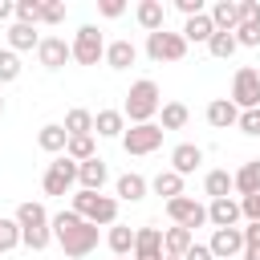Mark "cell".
Instances as JSON below:
<instances>
[{
    "label": "cell",
    "mask_w": 260,
    "mask_h": 260,
    "mask_svg": "<svg viewBox=\"0 0 260 260\" xmlns=\"http://www.w3.org/2000/svg\"><path fill=\"white\" fill-rule=\"evenodd\" d=\"M77 167H81V162H73L69 154H57V158L49 162L45 179H41V183H45V195H65V191L77 183Z\"/></svg>",
    "instance_id": "8"
},
{
    "label": "cell",
    "mask_w": 260,
    "mask_h": 260,
    "mask_svg": "<svg viewBox=\"0 0 260 260\" xmlns=\"http://www.w3.org/2000/svg\"><path fill=\"white\" fill-rule=\"evenodd\" d=\"M8 49L12 53H24V49H41V37H37V24H12L8 28Z\"/></svg>",
    "instance_id": "24"
},
{
    "label": "cell",
    "mask_w": 260,
    "mask_h": 260,
    "mask_svg": "<svg viewBox=\"0 0 260 260\" xmlns=\"http://www.w3.org/2000/svg\"><path fill=\"white\" fill-rule=\"evenodd\" d=\"M20 57L12 53V49H0V85H8V81H16L20 77Z\"/></svg>",
    "instance_id": "35"
},
{
    "label": "cell",
    "mask_w": 260,
    "mask_h": 260,
    "mask_svg": "<svg viewBox=\"0 0 260 260\" xmlns=\"http://www.w3.org/2000/svg\"><path fill=\"white\" fill-rule=\"evenodd\" d=\"M162 232L158 228H138V240H134V252L130 260H162Z\"/></svg>",
    "instance_id": "13"
},
{
    "label": "cell",
    "mask_w": 260,
    "mask_h": 260,
    "mask_svg": "<svg viewBox=\"0 0 260 260\" xmlns=\"http://www.w3.org/2000/svg\"><path fill=\"white\" fill-rule=\"evenodd\" d=\"M244 248H260V223H248L244 228Z\"/></svg>",
    "instance_id": "46"
},
{
    "label": "cell",
    "mask_w": 260,
    "mask_h": 260,
    "mask_svg": "<svg viewBox=\"0 0 260 260\" xmlns=\"http://www.w3.org/2000/svg\"><path fill=\"white\" fill-rule=\"evenodd\" d=\"M20 244V223L16 219H0V252H12Z\"/></svg>",
    "instance_id": "37"
},
{
    "label": "cell",
    "mask_w": 260,
    "mask_h": 260,
    "mask_svg": "<svg viewBox=\"0 0 260 260\" xmlns=\"http://www.w3.org/2000/svg\"><path fill=\"white\" fill-rule=\"evenodd\" d=\"M106 179H110V171H106L102 158H89V162L77 167V187H81V191H102Z\"/></svg>",
    "instance_id": "21"
},
{
    "label": "cell",
    "mask_w": 260,
    "mask_h": 260,
    "mask_svg": "<svg viewBox=\"0 0 260 260\" xmlns=\"http://www.w3.org/2000/svg\"><path fill=\"white\" fill-rule=\"evenodd\" d=\"M93 130H98L102 138H118V142H122V134H126V114H122V110H98V114H93Z\"/></svg>",
    "instance_id": "19"
},
{
    "label": "cell",
    "mask_w": 260,
    "mask_h": 260,
    "mask_svg": "<svg viewBox=\"0 0 260 260\" xmlns=\"http://www.w3.org/2000/svg\"><path fill=\"white\" fill-rule=\"evenodd\" d=\"M69 45H73V61H77V65H98V61H106V41H102V32H98L93 24H81Z\"/></svg>",
    "instance_id": "6"
},
{
    "label": "cell",
    "mask_w": 260,
    "mask_h": 260,
    "mask_svg": "<svg viewBox=\"0 0 260 260\" xmlns=\"http://www.w3.org/2000/svg\"><path fill=\"white\" fill-rule=\"evenodd\" d=\"M256 118H260V110H256Z\"/></svg>",
    "instance_id": "52"
},
{
    "label": "cell",
    "mask_w": 260,
    "mask_h": 260,
    "mask_svg": "<svg viewBox=\"0 0 260 260\" xmlns=\"http://www.w3.org/2000/svg\"><path fill=\"white\" fill-rule=\"evenodd\" d=\"M236 4H240V24L244 20H260V4L256 0H236Z\"/></svg>",
    "instance_id": "43"
},
{
    "label": "cell",
    "mask_w": 260,
    "mask_h": 260,
    "mask_svg": "<svg viewBox=\"0 0 260 260\" xmlns=\"http://www.w3.org/2000/svg\"><path fill=\"white\" fill-rule=\"evenodd\" d=\"M183 260H215V256H211V248H207V244H191Z\"/></svg>",
    "instance_id": "45"
},
{
    "label": "cell",
    "mask_w": 260,
    "mask_h": 260,
    "mask_svg": "<svg viewBox=\"0 0 260 260\" xmlns=\"http://www.w3.org/2000/svg\"><path fill=\"white\" fill-rule=\"evenodd\" d=\"M134 16H138V24L146 28V37L158 32V28H167V8H162V0H142V4L134 8Z\"/></svg>",
    "instance_id": "18"
},
{
    "label": "cell",
    "mask_w": 260,
    "mask_h": 260,
    "mask_svg": "<svg viewBox=\"0 0 260 260\" xmlns=\"http://www.w3.org/2000/svg\"><path fill=\"white\" fill-rule=\"evenodd\" d=\"M240 211L248 215V223H260V191L256 195H244L240 199Z\"/></svg>",
    "instance_id": "40"
},
{
    "label": "cell",
    "mask_w": 260,
    "mask_h": 260,
    "mask_svg": "<svg viewBox=\"0 0 260 260\" xmlns=\"http://www.w3.org/2000/svg\"><path fill=\"white\" fill-rule=\"evenodd\" d=\"M134 61H138V49H134L130 41H110V45H106V65H110V69L122 73V69H130Z\"/></svg>",
    "instance_id": "23"
},
{
    "label": "cell",
    "mask_w": 260,
    "mask_h": 260,
    "mask_svg": "<svg viewBox=\"0 0 260 260\" xmlns=\"http://www.w3.org/2000/svg\"><path fill=\"white\" fill-rule=\"evenodd\" d=\"M65 154H69L73 162H89V158H98V150H93V134H85V138H69Z\"/></svg>",
    "instance_id": "34"
},
{
    "label": "cell",
    "mask_w": 260,
    "mask_h": 260,
    "mask_svg": "<svg viewBox=\"0 0 260 260\" xmlns=\"http://www.w3.org/2000/svg\"><path fill=\"white\" fill-rule=\"evenodd\" d=\"M8 16H16V0H0V20H8Z\"/></svg>",
    "instance_id": "47"
},
{
    "label": "cell",
    "mask_w": 260,
    "mask_h": 260,
    "mask_svg": "<svg viewBox=\"0 0 260 260\" xmlns=\"http://www.w3.org/2000/svg\"><path fill=\"white\" fill-rule=\"evenodd\" d=\"M240 215H244L240 211V199H232V195L207 203V223L211 228H240Z\"/></svg>",
    "instance_id": "12"
},
{
    "label": "cell",
    "mask_w": 260,
    "mask_h": 260,
    "mask_svg": "<svg viewBox=\"0 0 260 260\" xmlns=\"http://www.w3.org/2000/svg\"><path fill=\"white\" fill-rule=\"evenodd\" d=\"M0 114H4V98H0Z\"/></svg>",
    "instance_id": "50"
},
{
    "label": "cell",
    "mask_w": 260,
    "mask_h": 260,
    "mask_svg": "<svg viewBox=\"0 0 260 260\" xmlns=\"http://www.w3.org/2000/svg\"><path fill=\"white\" fill-rule=\"evenodd\" d=\"M114 260H130V256H114Z\"/></svg>",
    "instance_id": "51"
},
{
    "label": "cell",
    "mask_w": 260,
    "mask_h": 260,
    "mask_svg": "<svg viewBox=\"0 0 260 260\" xmlns=\"http://www.w3.org/2000/svg\"><path fill=\"white\" fill-rule=\"evenodd\" d=\"M150 191H154V195H162V199L171 203V199H179V195H183V175H175V171H158V175L150 179Z\"/></svg>",
    "instance_id": "28"
},
{
    "label": "cell",
    "mask_w": 260,
    "mask_h": 260,
    "mask_svg": "<svg viewBox=\"0 0 260 260\" xmlns=\"http://www.w3.org/2000/svg\"><path fill=\"white\" fill-rule=\"evenodd\" d=\"M211 37H215V24H211L207 12H203V16H191V20L183 24V41H187V45H191V41H195V45H207Z\"/></svg>",
    "instance_id": "27"
},
{
    "label": "cell",
    "mask_w": 260,
    "mask_h": 260,
    "mask_svg": "<svg viewBox=\"0 0 260 260\" xmlns=\"http://www.w3.org/2000/svg\"><path fill=\"white\" fill-rule=\"evenodd\" d=\"M81 219H89V223H102V228H114L118 223V199H110V195H102V191H73V203H69Z\"/></svg>",
    "instance_id": "3"
},
{
    "label": "cell",
    "mask_w": 260,
    "mask_h": 260,
    "mask_svg": "<svg viewBox=\"0 0 260 260\" xmlns=\"http://www.w3.org/2000/svg\"><path fill=\"white\" fill-rule=\"evenodd\" d=\"M98 8H102V16H110V20H114V16H122V12H126V4H122V0H102V4H98Z\"/></svg>",
    "instance_id": "44"
},
{
    "label": "cell",
    "mask_w": 260,
    "mask_h": 260,
    "mask_svg": "<svg viewBox=\"0 0 260 260\" xmlns=\"http://www.w3.org/2000/svg\"><path fill=\"white\" fill-rule=\"evenodd\" d=\"M240 260H260V248H244V256Z\"/></svg>",
    "instance_id": "48"
},
{
    "label": "cell",
    "mask_w": 260,
    "mask_h": 260,
    "mask_svg": "<svg viewBox=\"0 0 260 260\" xmlns=\"http://www.w3.org/2000/svg\"><path fill=\"white\" fill-rule=\"evenodd\" d=\"M207 122H211L215 130H232V126H240V110H236V102H232V98H215V102H207Z\"/></svg>",
    "instance_id": "14"
},
{
    "label": "cell",
    "mask_w": 260,
    "mask_h": 260,
    "mask_svg": "<svg viewBox=\"0 0 260 260\" xmlns=\"http://www.w3.org/2000/svg\"><path fill=\"white\" fill-rule=\"evenodd\" d=\"M232 102H236L240 114L244 110H260V73L252 65L236 69V77H232Z\"/></svg>",
    "instance_id": "5"
},
{
    "label": "cell",
    "mask_w": 260,
    "mask_h": 260,
    "mask_svg": "<svg viewBox=\"0 0 260 260\" xmlns=\"http://www.w3.org/2000/svg\"><path fill=\"white\" fill-rule=\"evenodd\" d=\"M207 248L215 260H240L244 256V228H215Z\"/></svg>",
    "instance_id": "10"
},
{
    "label": "cell",
    "mask_w": 260,
    "mask_h": 260,
    "mask_svg": "<svg viewBox=\"0 0 260 260\" xmlns=\"http://www.w3.org/2000/svg\"><path fill=\"white\" fill-rule=\"evenodd\" d=\"M199 162H203V146H195V142H179L171 150V171L175 175H191Z\"/></svg>",
    "instance_id": "17"
},
{
    "label": "cell",
    "mask_w": 260,
    "mask_h": 260,
    "mask_svg": "<svg viewBox=\"0 0 260 260\" xmlns=\"http://www.w3.org/2000/svg\"><path fill=\"white\" fill-rule=\"evenodd\" d=\"M61 126H65L69 138H85V134H93V114L89 110H69Z\"/></svg>",
    "instance_id": "30"
},
{
    "label": "cell",
    "mask_w": 260,
    "mask_h": 260,
    "mask_svg": "<svg viewBox=\"0 0 260 260\" xmlns=\"http://www.w3.org/2000/svg\"><path fill=\"white\" fill-rule=\"evenodd\" d=\"M232 179H236L240 199H244V195H256V191H260V158H248V162H244V167H240Z\"/></svg>",
    "instance_id": "26"
},
{
    "label": "cell",
    "mask_w": 260,
    "mask_h": 260,
    "mask_svg": "<svg viewBox=\"0 0 260 260\" xmlns=\"http://www.w3.org/2000/svg\"><path fill=\"white\" fill-rule=\"evenodd\" d=\"M37 61L45 69H61L65 61H73V45L65 37H41V49H37Z\"/></svg>",
    "instance_id": "11"
},
{
    "label": "cell",
    "mask_w": 260,
    "mask_h": 260,
    "mask_svg": "<svg viewBox=\"0 0 260 260\" xmlns=\"http://www.w3.org/2000/svg\"><path fill=\"white\" fill-rule=\"evenodd\" d=\"M236 45H244V49H260V20H244V24L236 28Z\"/></svg>",
    "instance_id": "36"
},
{
    "label": "cell",
    "mask_w": 260,
    "mask_h": 260,
    "mask_svg": "<svg viewBox=\"0 0 260 260\" xmlns=\"http://www.w3.org/2000/svg\"><path fill=\"white\" fill-rule=\"evenodd\" d=\"M162 126L158 122H142V126H126V134H122V150L126 154H154L158 146H162Z\"/></svg>",
    "instance_id": "4"
},
{
    "label": "cell",
    "mask_w": 260,
    "mask_h": 260,
    "mask_svg": "<svg viewBox=\"0 0 260 260\" xmlns=\"http://www.w3.org/2000/svg\"><path fill=\"white\" fill-rule=\"evenodd\" d=\"M203 191H207L211 199H228V195L236 191V179H232L228 171H207V179H203Z\"/></svg>",
    "instance_id": "31"
},
{
    "label": "cell",
    "mask_w": 260,
    "mask_h": 260,
    "mask_svg": "<svg viewBox=\"0 0 260 260\" xmlns=\"http://www.w3.org/2000/svg\"><path fill=\"white\" fill-rule=\"evenodd\" d=\"M158 114H162V122H158L162 130H183V126H187V118H191V110H187L183 102H167Z\"/></svg>",
    "instance_id": "32"
},
{
    "label": "cell",
    "mask_w": 260,
    "mask_h": 260,
    "mask_svg": "<svg viewBox=\"0 0 260 260\" xmlns=\"http://www.w3.org/2000/svg\"><path fill=\"white\" fill-rule=\"evenodd\" d=\"M162 110V98H158V85L150 81V77H142V81H134L130 85V93H126V106H122V114L130 118V126H142V122H154V114Z\"/></svg>",
    "instance_id": "2"
},
{
    "label": "cell",
    "mask_w": 260,
    "mask_h": 260,
    "mask_svg": "<svg viewBox=\"0 0 260 260\" xmlns=\"http://www.w3.org/2000/svg\"><path fill=\"white\" fill-rule=\"evenodd\" d=\"M16 223H20V232H45V228H53L45 203H32V199L16 207Z\"/></svg>",
    "instance_id": "15"
},
{
    "label": "cell",
    "mask_w": 260,
    "mask_h": 260,
    "mask_svg": "<svg viewBox=\"0 0 260 260\" xmlns=\"http://www.w3.org/2000/svg\"><path fill=\"white\" fill-rule=\"evenodd\" d=\"M16 20L20 24H41V0H16Z\"/></svg>",
    "instance_id": "38"
},
{
    "label": "cell",
    "mask_w": 260,
    "mask_h": 260,
    "mask_svg": "<svg viewBox=\"0 0 260 260\" xmlns=\"http://www.w3.org/2000/svg\"><path fill=\"white\" fill-rule=\"evenodd\" d=\"M207 16H211L215 32H236V28H240V4H236V0H215Z\"/></svg>",
    "instance_id": "16"
},
{
    "label": "cell",
    "mask_w": 260,
    "mask_h": 260,
    "mask_svg": "<svg viewBox=\"0 0 260 260\" xmlns=\"http://www.w3.org/2000/svg\"><path fill=\"white\" fill-rule=\"evenodd\" d=\"M240 130H244V134H260V118H256V110H244V114H240Z\"/></svg>",
    "instance_id": "42"
},
{
    "label": "cell",
    "mask_w": 260,
    "mask_h": 260,
    "mask_svg": "<svg viewBox=\"0 0 260 260\" xmlns=\"http://www.w3.org/2000/svg\"><path fill=\"white\" fill-rule=\"evenodd\" d=\"M146 57L150 61H183L187 57V41H183V32H167V28H158V32H150L146 37Z\"/></svg>",
    "instance_id": "7"
},
{
    "label": "cell",
    "mask_w": 260,
    "mask_h": 260,
    "mask_svg": "<svg viewBox=\"0 0 260 260\" xmlns=\"http://www.w3.org/2000/svg\"><path fill=\"white\" fill-rule=\"evenodd\" d=\"M37 146H41L45 154H65V146H69V134H65V126H61V122H49V126H41V130H37Z\"/></svg>",
    "instance_id": "20"
},
{
    "label": "cell",
    "mask_w": 260,
    "mask_h": 260,
    "mask_svg": "<svg viewBox=\"0 0 260 260\" xmlns=\"http://www.w3.org/2000/svg\"><path fill=\"white\" fill-rule=\"evenodd\" d=\"M236 49H240V45H236V32H215V37L207 41V53H211V57H219V61H228Z\"/></svg>",
    "instance_id": "33"
},
{
    "label": "cell",
    "mask_w": 260,
    "mask_h": 260,
    "mask_svg": "<svg viewBox=\"0 0 260 260\" xmlns=\"http://www.w3.org/2000/svg\"><path fill=\"white\" fill-rule=\"evenodd\" d=\"M134 240H138V232H134V228H126V223H114V228H110V236H106V244H110V252H114V256H130V252H134Z\"/></svg>",
    "instance_id": "29"
},
{
    "label": "cell",
    "mask_w": 260,
    "mask_h": 260,
    "mask_svg": "<svg viewBox=\"0 0 260 260\" xmlns=\"http://www.w3.org/2000/svg\"><path fill=\"white\" fill-rule=\"evenodd\" d=\"M167 215H171L179 228H187V232H195V228H203V223H207V207H203L199 199H191V195L171 199V203H167Z\"/></svg>",
    "instance_id": "9"
},
{
    "label": "cell",
    "mask_w": 260,
    "mask_h": 260,
    "mask_svg": "<svg viewBox=\"0 0 260 260\" xmlns=\"http://www.w3.org/2000/svg\"><path fill=\"white\" fill-rule=\"evenodd\" d=\"M53 240L61 244L65 256L81 260V256H89V252L98 248V223L81 219L73 207H69V211H57V215H53Z\"/></svg>",
    "instance_id": "1"
},
{
    "label": "cell",
    "mask_w": 260,
    "mask_h": 260,
    "mask_svg": "<svg viewBox=\"0 0 260 260\" xmlns=\"http://www.w3.org/2000/svg\"><path fill=\"white\" fill-rule=\"evenodd\" d=\"M162 260H183V256H162Z\"/></svg>",
    "instance_id": "49"
},
{
    "label": "cell",
    "mask_w": 260,
    "mask_h": 260,
    "mask_svg": "<svg viewBox=\"0 0 260 260\" xmlns=\"http://www.w3.org/2000/svg\"><path fill=\"white\" fill-rule=\"evenodd\" d=\"M61 20H65V4H61V0L41 4V24H61Z\"/></svg>",
    "instance_id": "39"
},
{
    "label": "cell",
    "mask_w": 260,
    "mask_h": 260,
    "mask_svg": "<svg viewBox=\"0 0 260 260\" xmlns=\"http://www.w3.org/2000/svg\"><path fill=\"white\" fill-rule=\"evenodd\" d=\"M114 191H118V199H126V203H138V199H146V191H150V183H146L142 175H134V171H126V175H118V183H114Z\"/></svg>",
    "instance_id": "22"
},
{
    "label": "cell",
    "mask_w": 260,
    "mask_h": 260,
    "mask_svg": "<svg viewBox=\"0 0 260 260\" xmlns=\"http://www.w3.org/2000/svg\"><path fill=\"white\" fill-rule=\"evenodd\" d=\"M191 244H195V232H187V228H179V223L162 232V252H167V256H187Z\"/></svg>",
    "instance_id": "25"
},
{
    "label": "cell",
    "mask_w": 260,
    "mask_h": 260,
    "mask_svg": "<svg viewBox=\"0 0 260 260\" xmlns=\"http://www.w3.org/2000/svg\"><path fill=\"white\" fill-rule=\"evenodd\" d=\"M175 8L191 20V16H203V0H175Z\"/></svg>",
    "instance_id": "41"
}]
</instances>
